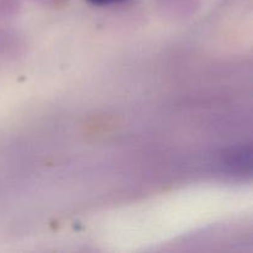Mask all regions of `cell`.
<instances>
[{
	"instance_id": "cell-1",
	"label": "cell",
	"mask_w": 253,
	"mask_h": 253,
	"mask_svg": "<svg viewBox=\"0 0 253 253\" xmlns=\"http://www.w3.org/2000/svg\"><path fill=\"white\" fill-rule=\"evenodd\" d=\"M89 1L96 5H109V4H114V2H123V1H126V0H89Z\"/></svg>"
}]
</instances>
